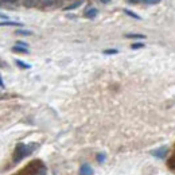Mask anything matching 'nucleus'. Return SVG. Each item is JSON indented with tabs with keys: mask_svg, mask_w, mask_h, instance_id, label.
I'll return each mask as SVG.
<instances>
[{
	"mask_svg": "<svg viewBox=\"0 0 175 175\" xmlns=\"http://www.w3.org/2000/svg\"><path fill=\"white\" fill-rule=\"evenodd\" d=\"M143 46H144L143 43H133L131 47H132V49H135V50H136V49H141V47H143Z\"/></svg>",
	"mask_w": 175,
	"mask_h": 175,
	"instance_id": "obj_15",
	"label": "nucleus"
},
{
	"mask_svg": "<svg viewBox=\"0 0 175 175\" xmlns=\"http://www.w3.org/2000/svg\"><path fill=\"white\" fill-rule=\"evenodd\" d=\"M12 51H15V53H23V54H27L28 53V50H27V47H23V46H14L12 47Z\"/></svg>",
	"mask_w": 175,
	"mask_h": 175,
	"instance_id": "obj_5",
	"label": "nucleus"
},
{
	"mask_svg": "<svg viewBox=\"0 0 175 175\" xmlns=\"http://www.w3.org/2000/svg\"><path fill=\"white\" fill-rule=\"evenodd\" d=\"M4 2H10V3H15L16 0H4Z\"/></svg>",
	"mask_w": 175,
	"mask_h": 175,
	"instance_id": "obj_20",
	"label": "nucleus"
},
{
	"mask_svg": "<svg viewBox=\"0 0 175 175\" xmlns=\"http://www.w3.org/2000/svg\"><path fill=\"white\" fill-rule=\"evenodd\" d=\"M125 14H127V15H129L131 18H135V19H140L139 15H136L135 12H132V11H129V10H125Z\"/></svg>",
	"mask_w": 175,
	"mask_h": 175,
	"instance_id": "obj_10",
	"label": "nucleus"
},
{
	"mask_svg": "<svg viewBox=\"0 0 175 175\" xmlns=\"http://www.w3.org/2000/svg\"><path fill=\"white\" fill-rule=\"evenodd\" d=\"M104 53H105V54H117V50H105V51H104Z\"/></svg>",
	"mask_w": 175,
	"mask_h": 175,
	"instance_id": "obj_16",
	"label": "nucleus"
},
{
	"mask_svg": "<svg viewBox=\"0 0 175 175\" xmlns=\"http://www.w3.org/2000/svg\"><path fill=\"white\" fill-rule=\"evenodd\" d=\"M16 34H18V35H31L32 32L28 31V30H18Z\"/></svg>",
	"mask_w": 175,
	"mask_h": 175,
	"instance_id": "obj_9",
	"label": "nucleus"
},
{
	"mask_svg": "<svg viewBox=\"0 0 175 175\" xmlns=\"http://www.w3.org/2000/svg\"><path fill=\"white\" fill-rule=\"evenodd\" d=\"M80 175H93V170H92V167L89 166V165H82L81 166V169H80Z\"/></svg>",
	"mask_w": 175,
	"mask_h": 175,
	"instance_id": "obj_4",
	"label": "nucleus"
},
{
	"mask_svg": "<svg viewBox=\"0 0 175 175\" xmlns=\"http://www.w3.org/2000/svg\"><path fill=\"white\" fill-rule=\"evenodd\" d=\"M15 175H46V167H44L42 162L35 160V162H31L28 166L23 167L20 173Z\"/></svg>",
	"mask_w": 175,
	"mask_h": 175,
	"instance_id": "obj_1",
	"label": "nucleus"
},
{
	"mask_svg": "<svg viewBox=\"0 0 175 175\" xmlns=\"http://www.w3.org/2000/svg\"><path fill=\"white\" fill-rule=\"evenodd\" d=\"M104 160H105V155H104V154H98L97 155V162L98 163H102Z\"/></svg>",
	"mask_w": 175,
	"mask_h": 175,
	"instance_id": "obj_13",
	"label": "nucleus"
},
{
	"mask_svg": "<svg viewBox=\"0 0 175 175\" xmlns=\"http://www.w3.org/2000/svg\"><path fill=\"white\" fill-rule=\"evenodd\" d=\"M16 44H18V46H23V47H27V43H24V42H18Z\"/></svg>",
	"mask_w": 175,
	"mask_h": 175,
	"instance_id": "obj_17",
	"label": "nucleus"
},
{
	"mask_svg": "<svg viewBox=\"0 0 175 175\" xmlns=\"http://www.w3.org/2000/svg\"><path fill=\"white\" fill-rule=\"evenodd\" d=\"M86 18H89V19H93V18L96 16V15H97V10L96 8H90V10H88L86 11Z\"/></svg>",
	"mask_w": 175,
	"mask_h": 175,
	"instance_id": "obj_6",
	"label": "nucleus"
},
{
	"mask_svg": "<svg viewBox=\"0 0 175 175\" xmlns=\"http://www.w3.org/2000/svg\"><path fill=\"white\" fill-rule=\"evenodd\" d=\"M16 65L19 66V68H22V69H30V65H27V63H24V62H22V61H19V59H16Z\"/></svg>",
	"mask_w": 175,
	"mask_h": 175,
	"instance_id": "obj_7",
	"label": "nucleus"
},
{
	"mask_svg": "<svg viewBox=\"0 0 175 175\" xmlns=\"http://www.w3.org/2000/svg\"><path fill=\"white\" fill-rule=\"evenodd\" d=\"M40 3L44 6H51V4H54L55 3V0H40Z\"/></svg>",
	"mask_w": 175,
	"mask_h": 175,
	"instance_id": "obj_11",
	"label": "nucleus"
},
{
	"mask_svg": "<svg viewBox=\"0 0 175 175\" xmlns=\"http://www.w3.org/2000/svg\"><path fill=\"white\" fill-rule=\"evenodd\" d=\"M144 3H147V4H158L160 0H143Z\"/></svg>",
	"mask_w": 175,
	"mask_h": 175,
	"instance_id": "obj_14",
	"label": "nucleus"
},
{
	"mask_svg": "<svg viewBox=\"0 0 175 175\" xmlns=\"http://www.w3.org/2000/svg\"><path fill=\"white\" fill-rule=\"evenodd\" d=\"M110 0H101V3H109Z\"/></svg>",
	"mask_w": 175,
	"mask_h": 175,
	"instance_id": "obj_21",
	"label": "nucleus"
},
{
	"mask_svg": "<svg viewBox=\"0 0 175 175\" xmlns=\"http://www.w3.org/2000/svg\"><path fill=\"white\" fill-rule=\"evenodd\" d=\"M80 4H81V3H80V2H77V3H74V4H72V6L66 7L65 10H74V8H77V7H80Z\"/></svg>",
	"mask_w": 175,
	"mask_h": 175,
	"instance_id": "obj_12",
	"label": "nucleus"
},
{
	"mask_svg": "<svg viewBox=\"0 0 175 175\" xmlns=\"http://www.w3.org/2000/svg\"><path fill=\"white\" fill-rule=\"evenodd\" d=\"M31 150H28L27 146H24V144H19V146L16 147V150H15V155H14V160L18 162L22 158H24L26 155H28Z\"/></svg>",
	"mask_w": 175,
	"mask_h": 175,
	"instance_id": "obj_2",
	"label": "nucleus"
},
{
	"mask_svg": "<svg viewBox=\"0 0 175 175\" xmlns=\"http://www.w3.org/2000/svg\"><path fill=\"white\" fill-rule=\"evenodd\" d=\"M0 88H4V82H3L2 77H0Z\"/></svg>",
	"mask_w": 175,
	"mask_h": 175,
	"instance_id": "obj_18",
	"label": "nucleus"
},
{
	"mask_svg": "<svg viewBox=\"0 0 175 175\" xmlns=\"http://www.w3.org/2000/svg\"><path fill=\"white\" fill-rule=\"evenodd\" d=\"M131 3H140V2H143V0H129Z\"/></svg>",
	"mask_w": 175,
	"mask_h": 175,
	"instance_id": "obj_19",
	"label": "nucleus"
},
{
	"mask_svg": "<svg viewBox=\"0 0 175 175\" xmlns=\"http://www.w3.org/2000/svg\"><path fill=\"white\" fill-rule=\"evenodd\" d=\"M151 154L154 156H156V158H159V159H165L166 155H167V148L162 147V148H159V150H156V151H152Z\"/></svg>",
	"mask_w": 175,
	"mask_h": 175,
	"instance_id": "obj_3",
	"label": "nucleus"
},
{
	"mask_svg": "<svg viewBox=\"0 0 175 175\" xmlns=\"http://www.w3.org/2000/svg\"><path fill=\"white\" fill-rule=\"evenodd\" d=\"M127 38H135V39H144L146 36L141 35V34H128L127 35Z\"/></svg>",
	"mask_w": 175,
	"mask_h": 175,
	"instance_id": "obj_8",
	"label": "nucleus"
}]
</instances>
